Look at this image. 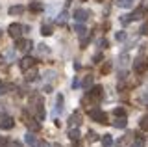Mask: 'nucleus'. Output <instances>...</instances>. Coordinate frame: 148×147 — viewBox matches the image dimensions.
Returning a JSON list of instances; mask_svg holds the SVG:
<instances>
[{
	"label": "nucleus",
	"instance_id": "nucleus-45",
	"mask_svg": "<svg viewBox=\"0 0 148 147\" xmlns=\"http://www.w3.org/2000/svg\"><path fill=\"white\" fill-rule=\"evenodd\" d=\"M37 147H50L46 141H37Z\"/></svg>",
	"mask_w": 148,
	"mask_h": 147
},
{
	"label": "nucleus",
	"instance_id": "nucleus-4",
	"mask_svg": "<svg viewBox=\"0 0 148 147\" xmlns=\"http://www.w3.org/2000/svg\"><path fill=\"white\" fill-rule=\"evenodd\" d=\"M8 32H9V35H11L13 39H18L22 34H24V26H22V24H18V22H13V24H9Z\"/></svg>",
	"mask_w": 148,
	"mask_h": 147
},
{
	"label": "nucleus",
	"instance_id": "nucleus-27",
	"mask_svg": "<svg viewBox=\"0 0 148 147\" xmlns=\"http://www.w3.org/2000/svg\"><path fill=\"white\" fill-rule=\"evenodd\" d=\"M69 138H71L72 141L80 140V132H78V128H71V130H69Z\"/></svg>",
	"mask_w": 148,
	"mask_h": 147
},
{
	"label": "nucleus",
	"instance_id": "nucleus-8",
	"mask_svg": "<svg viewBox=\"0 0 148 147\" xmlns=\"http://www.w3.org/2000/svg\"><path fill=\"white\" fill-rule=\"evenodd\" d=\"M72 17H74V21L76 22H83V21H87V17H89V11H85V10H74L72 13Z\"/></svg>",
	"mask_w": 148,
	"mask_h": 147
},
{
	"label": "nucleus",
	"instance_id": "nucleus-6",
	"mask_svg": "<svg viewBox=\"0 0 148 147\" xmlns=\"http://www.w3.org/2000/svg\"><path fill=\"white\" fill-rule=\"evenodd\" d=\"M34 63H35V60H34V58L26 56V58H22L21 62H18V67H21V71H22V73H26L30 67H34Z\"/></svg>",
	"mask_w": 148,
	"mask_h": 147
},
{
	"label": "nucleus",
	"instance_id": "nucleus-1",
	"mask_svg": "<svg viewBox=\"0 0 148 147\" xmlns=\"http://www.w3.org/2000/svg\"><path fill=\"white\" fill-rule=\"evenodd\" d=\"M28 106H30V112H34V114H35L37 121H43V119H45V108H43V97H41L39 93L30 95Z\"/></svg>",
	"mask_w": 148,
	"mask_h": 147
},
{
	"label": "nucleus",
	"instance_id": "nucleus-50",
	"mask_svg": "<svg viewBox=\"0 0 148 147\" xmlns=\"http://www.w3.org/2000/svg\"><path fill=\"white\" fill-rule=\"evenodd\" d=\"M0 138H2V136H0Z\"/></svg>",
	"mask_w": 148,
	"mask_h": 147
},
{
	"label": "nucleus",
	"instance_id": "nucleus-9",
	"mask_svg": "<svg viewBox=\"0 0 148 147\" xmlns=\"http://www.w3.org/2000/svg\"><path fill=\"white\" fill-rule=\"evenodd\" d=\"M22 117H24V123L28 125V128H32V130H39V127H41V125L35 121L34 117H28V112L22 114Z\"/></svg>",
	"mask_w": 148,
	"mask_h": 147
},
{
	"label": "nucleus",
	"instance_id": "nucleus-22",
	"mask_svg": "<svg viewBox=\"0 0 148 147\" xmlns=\"http://www.w3.org/2000/svg\"><path fill=\"white\" fill-rule=\"evenodd\" d=\"M30 11L41 13V11H43V4H41V2H32V4H30Z\"/></svg>",
	"mask_w": 148,
	"mask_h": 147
},
{
	"label": "nucleus",
	"instance_id": "nucleus-23",
	"mask_svg": "<svg viewBox=\"0 0 148 147\" xmlns=\"http://www.w3.org/2000/svg\"><path fill=\"white\" fill-rule=\"evenodd\" d=\"M41 34H43V35H52L54 34V32H52V24H48V22L43 24V26H41Z\"/></svg>",
	"mask_w": 148,
	"mask_h": 147
},
{
	"label": "nucleus",
	"instance_id": "nucleus-40",
	"mask_svg": "<svg viewBox=\"0 0 148 147\" xmlns=\"http://www.w3.org/2000/svg\"><path fill=\"white\" fill-rule=\"evenodd\" d=\"M72 88L76 89V88H80V80L76 78V76H74V80H72Z\"/></svg>",
	"mask_w": 148,
	"mask_h": 147
},
{
	"label": "nucleus",
	"instance_id": "nucleus-24",
	"mask_svg": "<svg viewBox=\"0 0 148 147\" xmlns=\"http://www.w3.org/2000/svg\"><path fill=\"white\" fill-rule=\"evenodd\" d=\"M74 32H76V35H78V37H83V35L87 34V30L83 28L82 24H76V26H74Z\"/></svg>",
	"mask_w": 148,
	"mask_h": 147
},
{
	"label": "nucleus",
	"instance_id": "nucleus-10",
	"mask_svg": "<svg viewBox=\"0 0 148 147\" xmlns=\"http://www.w3.org/2000/svg\"><path fill=\"white\" fill-rule=\"evenodd\" d=\"M32 47H34L32 39H22V37L17 39V49H18V50H30Z\"/></svg>",
	"mask_w": 148,
	"mask_h": 147
},
{
	"label": "nucleus",
	"instance_id": "nucleus-39",
	"mask_svg": "<svg viewBox=\"0 0 148 147\" xmlns=\"http://www.w3.org/2000/svg\"><path fill=\"white\" fill-rule=\"evenodd\" d=\"M98 47L100 49H108V41H106V39H100L98 41Z\"/></svg>",
	"mask_w": 148,
	"mask_h": 147
},
{
	"label": "nucleus",
	"instance_id": "nucleus-32",
	"mask_svg": "<svg viewBox=\"0 0 148 147\" xmlns=\"http://www.w3.org/2000/svg\"><path fill=\"white\" fill-rule=\"evenodd\" d=\"M141 103L143 104H148V89H143L141 91Z\"/></svg>",
	"mask_w": 148,
	"mask_h": 147
},
{
	"label": "nucleus",
	"instance_id": "nucleus-48",
	"mask_svg": "<svg viewBox=\"0 0 148 147\" xmlns=\"http://www.w3.org/2000/svg\"><path fill=\"white\" fill-rule=\"evenodd\" d=\"M52 147H61V145H59V144H54V145H52Z\"/></svg>",
	"mask_w": 148,
	"mask_h": 147
},
{
	"label": "nucleus",
	"instance_id": "nucleus-41",
	"mask_svg": "<svg viewBox=\"0 0 148 147\" xmlns=\"http://www.w3.org/2000/svg\"><path fill=\"white\" fill-rule=\"evenodd\" d=\"M43 91H45V93H50V91H52V86H50V84H46L45 88H43Z\"/></svg>",
	"mask_w": 148,
	"mask_h": 147
},
{
	"label": "nucleus",
	"instance_id": "nucleus-29",
	"mask_svg": "<svg viewBox=\"0 0 148 147\" xmlns=\"http://www.w3.org/2000/svg\"><path fill=\"white\" fill-rule=\"evenodd\" d=\"M54 78H56V71H52V69H50V71L45 73V80H46V82H54Z\"/></svg>",
	"mask_w": 148,
	"mask_h": 147
},
{
	"label": "nucleus",
	"instance_id": "nucleus-38",
	"mask_svg": "<svg viewBox=\"0 0 148 147\" xmlns=\"http://www.w3.org/2000/svg\"><path fill=\"white\" fill-rule=\"evenodd\" d=\"M8 147H22V144H21V141H17V140H13V141H9Z\"/></svg>",
	"mask_w": 148,
	"mask_h": 147
},
{
	"label": "nucleus",
	"instance_id": "nucleus-14",
	"mask_svg": "<svg viewBox=\"0 0 148 147\" xmlns=\"http://www.w3.org/2000/svg\"><path fill=\"white\" fill-rule=\"evenodd\" d=\"M146 63H148V62H145L143 58H137L135 62H133V69H135L137 73H143V71L146 69Z\"/></svg>",
	"mask_w": 148,
	"mask_h": 147
},
{
	"label": "nucleus",
	"instance_id": "nucleus-35",
	"mask_svg": "<svg viewBox=\"0 0 148 147\" xmlns=\"http://www.w3.org/2000/svg\"><path fill=\"white\" fill-rule=\"evenodd\" d=\"M115 39H117V41H124V39H126V32H117V34H115Z\"/></svg>",
	"mask_w": 148,
	"mask_h": 147
},
{
	"label": "nucleus",
	"instance_id": "nucleus-25",
	"mask_svg": "<svg viewBox=\"0 0 148 147\" xmlns=\"http://www.w3.org/2000/svg\"><path fill=\"white\" fill-rule=\"evenodd\" d=\"M111 144H113L111 134H104V138H102V145H104V147H111Z\"/></svg>",
	"mask_w": 148,
	"mask_h": 147
},
{
	"label": "nucleus",
	"instance_id": "nucleus-28",
	"mask_svg": "<svg viewBox=\"0 0 148 147\" xmlns=\"http://www.w3.org/2000/svg\"><path fill=\"white\" fill-rule=\"evenodd\" d=\"M67 19H69V11L63 10L61 13H59V17H58V22H59V24H65V21H67Z\"/></svg>",
	"mask_w": 148,
	"mask_h": 147
},
{
	"label": "nucleus",
	"instance_id": "nucleus-42",
	"mask_svg": "<svg viewBox=\"0 0 148 147\" xmlns=\"http://www.w3.org/2000/svg\"><path fill=\"white\" fill-rule=\"evenodd\" d=\"M141 34H148V24H143L141 26Z\"/></svg>",
	"mask_w": 148,
	"mask_h": 147
},
{
	"label": "nucleus",
	"instance_id": "nucleus-20",
	"mask_svg": "<svg viewBox=\"0 0 148 147\" xmlns=\"http://www.w3.org/2000/svg\"><path fill=\"white\" fill-rule=\"evenodd\" d=\"M117 6L122 10H130V8H133V0H117Z\"/></svg>",
	"mask_w": 148,
	"mask_h": 147
},
{
	"label": "nucleus",
	"instance_id": "nucleus-3",
	"mask_svg": "<svg viewBox=\"0 0 148 147\" xmlns=\"http://www.w3.org/2000/svg\"><path fill=\"white\" fill-rule=\"evenodd\" d=\"M89 117L92 119V121H96V123H102V125L108 123V116H106V112H104V110H100V108H91Z\"/></svg>",
	"mask_w": 148,
	"mask_h": 147
},
{
	"label": "nucleus",
	"instance_id": "nucleus-13",
	"mask_svg": "<svg viewBox=\"0 0 148 147\" xmlns=\"http://www.w3.org/2000/svg\"><path fill=\"white\" fill-rule=\"evenodd\" d=\"M146 15V6H139L135 11L132 13V17H133V21H139V19H143V17Z\"/></svg>",
	"mask_w": 148,
	"mask_h": 147
},
{
	"label": "nucleus",
	"instance_id": "nucleus-15",
	"mask_svg": "<svg viewBox=\"0 0 148 147\" xmlns=\"http://www.w3.org/2000/svg\"><path fill=\"white\" fill-rule=\"evenodd\" d=\"M37 52H39L41 56H48V54L52 52V49H50L46 43H41V45H37Z\"/></svg>",
	"mask_w": 148,
	"mask_h": 147
},
{
	"label": "nucleus",
	"instance_id": "nucleus-30",
	"mask_svg": "<svg viewBox=\"0 0 148 147\" xmlns=\"http://www.w3.org/2000/svg\"><path fill=\"white\" fill-rule=\"evenodd\" d=\"M11 88H13L11 84H0V97H2V95H6Z\"/></svg>",
	"mask_w": 148,
	"mask_h": 147
},
{
	"label": "nucleus",
	"instance_id": "nucleus-34",
	"mask_svg": "<svg viewBox=\"0 0 148 147\" xmlns=\"http://www.w3.org/2000/svg\"><path fill=\"white\" fill-rule=\"evenodd\" d=\"M91 84H92V75H87L85 80H83V88H89Z\"/></svg>",
	"mask_w": 148,
	"mask_h": 147
},
{
	"label": "nucleus",
	"instance_id": "nucleus-16",
	"mask_svg": "<svg viewBox=\"0 0 148 147\" xmlns=\"http://www.w3.org/2000/svg\"><path fill=\"white\" fill-rule=\"evenodd\" d=\"M63 103H65V97L61 93L56 97V114H61L63 112Z\"/></svg>",
	"mask_w": 148,
	"mask_h": 147
},
{
	"label": "nucleus",
	"instance_id": "nucleus-26",
	"mask_svg": "<svg viewBox=\"0 0 148 147\" xmlns=\"http://www.w3.org/2000/svg\"><path fill=\"white\" fill-rule=\"evenodd\" d=\"M139 127H141V130H148V114L141 117V123H139Z\"/></svg>",
	"mask_w": 148,
	"mask_h": 147
},
{
	"label": "nucleus",
	"instance_id": "nucleus-37",
	"mask_svg": "<svg viewBox=\"0 0 148 147\" xmlns=\"http://www.w3.org/2000/svg\"><path fill=\"white\" fill-rule=\"evenodd\" d=\"M87 138H89L91 141H95V140H96V132H95V130H89V132H87Z\"/></svg>",
	"mask_w": 148,
	"mask_h": 147
},
{
	"label": "nucleus",
	"instance_id": "nucleus-2",
	"mask_svg": "<svg viewBox=\"0 0 148 147\" xmlns=\"http://www.w3.org/2000/svg\"><path fill=\"white\" fill-rule=\"evenodd\" d=\"M102 97H104V88H102V86H95V88L89 89V93L85 95L83 103H89L91 106H96L102 101Z\"/></svg>",
	"mask_w": 148,
	"mask_h": 147
},
{
	"label": "nucleus",
	"instance_id": "nucleus-7",
	"mask_svg": "<svg viewBox=\"0 0 148 147\" xmlns=\"http://www.w3.org/2000/svg\"><path fill=\"white\" fill-rule=\"evenodd\" d=\"M82 123V114L80 112H74L71 117H69V128H78Z\"/></svg>",
	"mask_w": 148,
	"mask_h": 147
},
{
	"label": "nucleus",
	"instance_id": "nucleus-19",
	"mask_svg": "<svg viewBox=\"0 0 148 147\" xmlns=\"http://www.w3.org/2000/svg\"><path fill=\"white\" fill-rule=\"evenodd\" d=\"M128 63H130V54H128V52H122V54L119 56V65H120V67H126Z\"/></svg>",
	"mask_w": 148,
	"mask_h": 147
},
{
	"label": "nucleus",
	"instance_id": "nucleus-17",
	"mask_svg": "<svg viewBox=\"0 0 148 147\" xmlns=\"http://www.w3.org/2000/svg\"><path fill=\"white\" fill-rule=\"evenodd\" d=\"M24 141H26L30 147H35V145H37V138H35L34 132H28V134L24 136Z\"/></svg>",
	"mask_w": 148,
	"mask_h": 147
},
{
	"label": "nucleus",
	"instance_id": "nucleus-18",
	"mask_svg": "<svg viewBox=\"0 0 148 147\" xmlns=\"http://www.w3.org/2000/svg\"><path fill=\"white\" fill-rule=\"evenodd\" d=\"M135 138H133L132 141V147H145V138H143L141 134H133Z\"/></svg>",
	"mask_w": 148,
	"mask_h": 147
},
{
	"label": "nucleus",
	"instance_id": "nucleus-21",
	"mask_svg": "<svg viewBox=\"0 0 148 147\" xmlns=\"http://www.w3.org/2000/svg\"><path fill=\"white\" fill-rule=\"evenodd\" d=\"M24 13V8L22 6H11L9 8V15H22Z\"/></svg>",
	"mask_w": 148,
	"mask_h": 147
},
{
	"label": "nucleus",
	"instance_id": "nucleus-11",
	"mask_svg": "<svg viewBox=\"0 0 148 147\" xmlns=\"http://www.w3.org/2000/svg\"><path fill=\"white\" fill-rule=\"evenodd\" d=\"M37 78H39V73H37V69L34 65V67H30L26 71V82H35Z\"/></svg>",
	"mask_w": 148,
	"mask_h": 147
},
{
	"label": "nucleus",
	"instance_id": "nucleus-49",
	"mask_svg": "<svg viewBox=\"0 0 148 147\" xmlns=\"http://www.w3.org/2000/svg\"><path fill=\"white\" fill-rule=\"evenodd\" d=\"M82 2H85V0H82Z\"/></svg>",
	"mask_w": 148,
	"mask_h": 147
},
{
	"label": "nucleus",
	"instance_id": "nucleus-47",
	"mask_svg": "<svg viewBox=\"0 0 148 147\" xmlns=\"http://www.w3.org/2000/svg\"><path fill=\"white\" fill-rule=\"evenodd\" d=\"M4 108H6V104H0V112H4Z\"/></svg>",
	"mask_w": 148,
	"mask_h": 147
},
{
	"label": "nucleus",
	"instance_id": "nucleus-43",
	"mask_svg": "<svg viewBox=\"0 0 148 147\" xmlns=\"http://www.w3.org/2000/svg\"><path fill=\"white\" fill-rule=\"evenodd\" d=\"M109 69H111V65H109V63H106V67H102V73H109Z\"/></svg>",
	"mask_w": 148,
	"mask_h": 147
},
{
	"label": "nucleus",
	"instance_id": "nucleus-44",
	"mask_svg": "<svg viewBox=\"0 0 148 147\" xmlns=\"http://www.w3.org/2000/svg\"><path fill=\"white\" fill-rule=\"evenodd\" d=\"M92 60H95V63H98L100 60H102V54H95V58H92Z\"/></svg>",
	"mask_w": 148,
	"mask_h": 147
},
{
	"label": "nucleus",
	"instance_id": "nucleus-12",
	"mask_svg": "<svg viewBox=\"0 0 148 147\" xmlns=\"http://www.w3.org/2000/svg\"><path fill=\"white\" fill-rule=\"evenodd\" d=\"M113 125L117 127V128H126V125H128V119H126V116H115Z\"/></svg>",
	"mask_w": 148,
	"mask_h": 147
},
{
	"label": "nucleus",
	"instance_id": "nucleus-46",
	"mask_svg": "<svg viewBox=\"0 0 148 147\" xmlns=\"http://www.w3.org/2000/svg\"><path fill=\"white\" fill-rule=\"evenodd\" d=\"M72 144H74V147H82V141H80V140H76V141H72Z\"/></svg>",
	"mask_w": 148,
	"mask_h": 147
},
{
	"label": "nucleus",
	"instance_id": "nucleus-33",
	"mask_svg": "<svg viewBox=\"0 0 148 147\" xmlns=\"http://www.w3.org/2000/svg\"><path fill=\"white\" fill-rule=\"evenodd\" d=\"M4 56H6V60H8V62H11V60H13V56H15V50H13V49L6 50V54H4Z\"/></svg>",
	"mask_w": 148,
	"mask_h": 147
},
{
	"label": "nucleus",
	"instance_id": "nucleus-31",
	"mask_svg": "<svg viewBox=\"0 0 148 147\" xmlns=\"http://www.w3.org/2000/svg\"><path fill=\"white\" fill-rule=\"evenodd\" d=\"M132 21H133V17H132V15H122V17H120V22H122L124 26H126V24H130Z\"/></svg>",
	"mask_w": 148,
	"mask_h": 147
},
{
	"label": "nucleus",
	"instance_id": "nucleus-36",
	"mask_svg": "<svg viewBox=\"0 0 148 147\" xmlns=\"http://www.w3.org/2000/svg\"><path fill=\"white\" fill-rule=\"evenodd\" d=\"M113 114H115V116H126L124 108H115V110H113Z\"/></svg>",
	"mask_w": 148,
	"mask_h": 147
},
{
	"label": "nucleus",
	"instance_id": "nucleus-5",
	"mask_svg": "<svg viewBox=\"0 0 148 147\" xmlns=\"http://www.w3.org/2000/svg\"><path fill=\"white\" fill-rule=\"evenodd\" d=\"M13 127H15V119L13 117L4 116L2 119H0V128H2V130H11Z\"/></svg>",
	"mask_w": 148,
	"mask_h": 147
}]
</instances>
